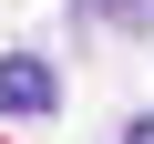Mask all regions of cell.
<instances>
[{
    "mask_svg": "<svg viewBox=\"0 0 154 144\" xmlns=\"http://www.w3.org/2000/svg\"><path fill=\"white\" fill-rule=\"evenodd\" d=\"M51 103H62V72L41 52H0V113L21 124V113H51Z\"/></svg>",
    "mask_w": 154,
    "mask_h": 144,
    "instance_id": "cell-1",
    "label": "cell"
},
{
    "mask_svg": "<svg viewBox=\"0 0 154 144\" xmlns=\"http://www.w3.org/2000/svg\"><path fill=\"white\" fill-rule=\"evenodd\" d=\"M72 11H93V21H134V31H154V0H72Z\"/></svg>",
    "mask_w": 154,
    "mask_h": 144,
    "instance_id": "cell-2",
    "label": "cell"
},
{
    "mask_svg": "<svg viewBox=\"0 0 154 144\" xmlns=\"http://www.w3.org/2000/svg\"><path fill=\"white\" fill-rule=\"evenodd\" d=\"M123 144H154V113H144V124H123Z\"/></svg>",
    "mask_w": 154,
    "mask_h": 144,
    "instance_id": "cell-3",
    "label": "cell"
}]
</instances>
